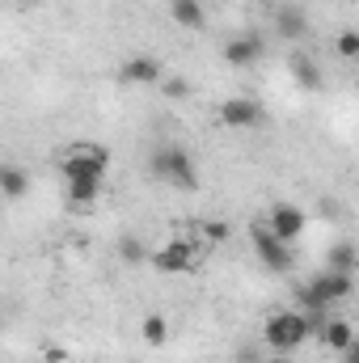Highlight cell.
Returning a JSON list of instances; mask_svg holds the SVG:
<instances>
[{"instance_id":"21","label":"cell","mask_w":359,"mask_h":363,"mask_svg":"<svg viewBox=\"0 0 359 363\" xmlns=\"http://www.w3.org/2000/svg\"><path fill=\"white\" fill-rule=\"evenodd\" d=\"M334 51H338L343 60H355V55H359V34H355V30H343V34L334 38Z\"/></svg>"},{"instance_id":"15","label":"cell","mask_w":359,"mask_h":363,"mask_svg":"<svg viewBox=\"0 0 359 363\" xmlns=\"http://www.w3.org/2000/svg\"><path fill=\"white\" fill-rule=\"evenodd\" d=\"M26 190H30V174H26L21 165L4 161V165H0V194H4V199H26Z\"/></svg>"},{"instance_id":"11","label":"cell","mask_w":359,"mask_h":363,"mask_svg":"<svg viewBox=\"0 0 359 363\" xmlns=\"http://www.w3.org/2000/svg\"><path fill=\"white\" fill-rule=\"evenodd\" d=\"M317 338H321V347H326V351H338V355H343V351L355 342V325H351L347 317H326V313H321Z\"/></svg>"},{"instance_id":"17","label":"cell","mask_w":359,"mask_h":363,"mask_svg":"<svg viewBox=\"0 0 359 363\" xmlns=\"http://www.w3.org/2000/svg\"><path fill=\"white\" fill-rule=\"evenodd\" d=\"M140 334H144L148 347H165V342H170V321H165L161 313H148L144 325H140Z\"/></svg>"},{"instance_id":"4","label":"cell","mask_w":359,"mask_h":363,"mask_svg":"<svg viewBox=\"0 0 359 363\" xmlns=\"http://www.w3.org/2000/svg\"><path fill=\"white\" fill-rule=\"evenodd\" d=\"M355 291V274H338V271H321L309 287H304V304H309V317H321L330 304L347 300Z\"/></svg>"},{"instance_id":"6","label":"cell","mask_w":359,"mask_h":363,"mask_svg":"<svg viewBox=\"0 0 359 363\" xmlns=\"http://www.w3.org/2000/svg\"><path fill=\"white\" fill-rule=\"evenodd\" d=\"M263 101L258 97H228V101H220V110H216V118L224 123V127H233V131H250V127H258L263 123Z\"/></svg>"},{"instance_id":"2","label":"cell","mask_w":359,"mask_h":363,"mask_svg":"<svg viewBox=\"0 0 359 363\" xmlns=\"http://www.w3.org/2000/svg\"><path fill=\"white\" fill-rule=\"evenodd\" d=\"M148 169H153V178L157 182H170L174 190H194V186H199V169H194L190 152L178 148V144H161V148H153Z\"/></svg>"},{"instance_id":"5","label":"cell","mask_w":359,"mask_h":363,"mask_svg":"<svg viewBox=\"0 0 359 363\" xmlns=\"http://www.w3.org/2000/svg\"><path fill=\"white\" fill-rule=\"evenodd\" d=\"M250 237H254V250H258V262L275 274H287L292 271V262H296V254H292V245L287 241H279L275 233H270L267 224H258L254 220V228H250Z\"/></svg>"},{"instance_id":"23","label":"cell","mask_w":359,"mask_h":363,"mask_svg":"<svg viewBox=\"0 0 359 363\" xmlns=\"http://www.w3.org/2000/svg\"><path fill=\"white\" fill-rule=\"evenodd\" d=\"M43 359H47V363H64V359H68V351H64V347H55V342H51V347H47V351H43Z\"/></svg>"},{"instance_id":"8","label":"cell","mask_w":359,"mask_h":363,"mask_svg":"<svg viewBox=\"0 0 359 363\" xmlns=\"http://www.w3.org/2000/svg\"><path fill=\"white\" fill-rule=\"evenodd\" d=\"M161 77H165V64L153 55H131L118 68V85H157Z\"/></svg>"},{"instance_id":"14","label":"cell","mask_w":359,"mask_h":363,"mask_svg":"<svg viewBox=\"0 0 359 363\" xmlns=\"http://www.w3.org/2000/svg\"><path fill=\"white\" fill-rule=\"evenodd\" d=\"M287 72H292V81H296L300 89H317V85H321V68H317L304 51H292V55H287Z\"/></svg>"},{"instance_id":"22","label":"cell","mask_w":359,"mask_h":363,"mask_svg":"<svg viewBox=\"0 0 359 363\" xmlns=\"http://www.w3.org/2000/svg\"><path fill=\"white\" fill-rule=\"evenodd\" d=\"M228 233H233V228L220 224V220H207V224H203V237H207V241H228Z\"/></svg>"},{"instance_id":"19","label":"cell","mask_w":359,"mask_h":363,"mask_svg":"<svg viewBox=\"0 0 359 363\" xmlns=\"http://www.w3.org/2000/svg\"><path fill=\"white\" fill-rule=\"evenodd\" d=\"M118 258L123 262H148V250L140 237H118Z\"/></svg>"},{"instance_id":"13","label":"cell","mask_w":359,"mask_h":363,"mask_svg":"<svg viewBox=\"0 0 359 363\" xmlns=\"http://www.w3.org/2000/svg\"><path fill=\"white\" fill-rule=\"evenodd\" d=\"M170 17H174V26H182V30H203L207 26L203 0H170Z\"/></svg>"},{"instance_id":"16","label":"cell","mask_w":359,"mask_h":363,"mask_svg":"<svg viewBox=\"0 0 359 363\" xmlns=\"http://www.w3.org/2000/svg\"><path fill=\"white\" fill-rule=\"evenodd\" d=\"M326 271H338V274H355L359 271V254L351 241H338L334 250H330V258H326Z\"/></svg>"},{"instance_id":"10","label":"cell","mask_w":359,"mask_h":363,"mask_svg":"<svg viewBox=\"0 0 359 363\" xmlns=\"http://www.w3.org/2000/svg\"><path fill=\"white\" fill-rule=\"evenodd\" d=\"M148 262L161 274H182V271L194 267V245H190V241H174V245H165V250H153Z\"/></svg>"},{"instance_id":"20","label":"cell","mask_w":359,"mask_h":363,"mask_svg":"<svg viewBox=\"0 0 359 363\" xmlns=\"http://www.w3.org/2000/svg\"><path fill=\"white\" fill-rule=\"evenodd\" d=\"M157 89L165 93L170 101H186V97H190V81H182V77H161Z\"/></svg>"},{"instance_id":"7","label":"cell","mask_w":359,"mask_h":363,"mask_svg":"<svg viewBox=\"0 0 359 363\" xmlns=\"http://www.w3.org/2000/svg\"><path fill=\"white\" fill-rule=\"evenodd\" d=\"M304 220H309V216H304V207H296V203H275V207H270V216H267V228L279 237V241H287V245H292V241L304 233Z\"/></svg>"},{"instance_id":"9","label":"cell","mask_w":359,"mask_h":363,"mask_svg":"<svg viewBox=\"0 0 359 363\" xmlns=\"http://www.w3.org/2000/svg\"><path fill=\"white\" fill-rule=\"evenodd\" d=\"M263 55H267V47L258 34H237L224 43V64H233V68H254Z\"/></svg>"},{"instance_id":"18","label":"cell","mask_w":359,"mask_h":363,"mask_svg":"<svg viewBox=\"0 0 359 363\" xmlns=\"http://www.w3.org/2000/svg\"><path fill=\"white\" fill-rule=\"evenodd\" d=\"M97 190H101V182H89V178L68 182V199H72L77 207H85V203H93V199H97Z\"/></svg>"},{"instance_id":"1","label":"cell","mask_w":359,"mask_h":363,"mask_svg":"<svg viewBox=\"0 0 359 363\" xmlns=\"http://www.w3.org/2000/svg\"><path fill=\"white\" fill-rule=\"evenodd\" d=\"M313 334V317L309 313H292V308H283V313H270L267 325H263V342H267L275 355H292V351H300V342Z\"/></svg>"},{"instance_id":"12","label":"cell","mask_w":359,"mask_h":363,"mask_svg":"<svg viewBox=\"0 0 359 363\" xmlns=\"http://www.w3.org/2000/svg\"><path fill=\"white\" fill-rule=\"evenodd\" d=\"M275 30L287 43H304L309 38V13L300 4H283V9H275Z\"/></svg>"},{"instance_id":"3","label":"cell","mask_w":359,"mask_h":363,"mask_svg":"<svg viewBox=\"0 0 359 363\" xmlns=\"http://www.w3.org/2000/svg\"><path fill=\"white\" fill-rule=\"evenodd\" d=\"M60 165V174H64V182H101L106 178V169H110V152L101 148V144H68V152L55 161Z\"/></svg>"},{"instance_id":"24","label":"cell","mask_w":359,"mask_h":363,"mask_svg":"<svg viewBox=\"0 0 359 363\" xmlns=\"http://www.w3.org/2000/svg\"><path fill=\"white\" fill-rule=\"evenodd\" d=\"M343 359H347V363H359V347H355V342H351V347L343 351Z\"/></svg>"},{"instance_id":"25","label":"cell","mask_w":359,"mask_h":363,"mask_svg":"<svg viewBox=\"0 0 359 363\" xmlns=\"http://www.w3.org/2000/svg\"><path fill=\"white\" fill-rule=\"evenodd\" d=\"M270 363H296V359H292V355H275Z\"/></svg>"}]
</instances>
